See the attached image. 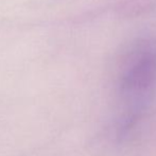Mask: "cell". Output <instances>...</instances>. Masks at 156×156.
Instances as JSON below:
<instances>
[{"instance_id":"obj_1","label":"cell","mask_w":156,"mask_h":156,"mask_svg":"<svg viewBox=\"0 0 156 156\" xmlns=\"http://www.w3.org/2000/svg\"><path fill=\"white\" fill-rule=\"evenodd\" d=\"M156 85V49L138 51L129 60L120 82L119 133L125 134L146 109Z\"/></svg>"}]
</instances>
